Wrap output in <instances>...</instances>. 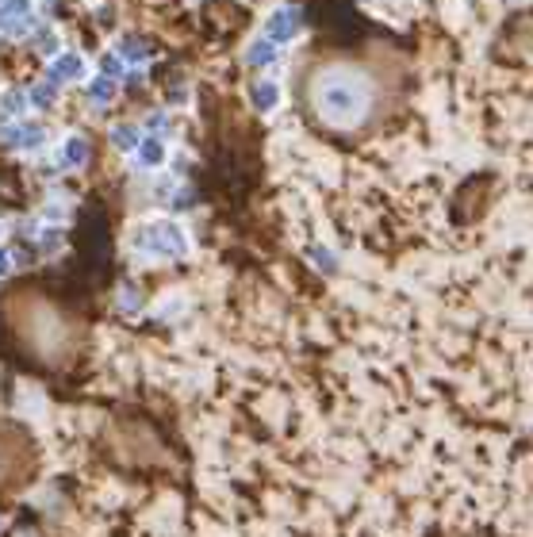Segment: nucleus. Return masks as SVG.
Wrapping results in <instances>:
<instances>
[{"label":"nucleus","instance_id":"f257e3e1","mask_svg":"<svg viewBox=\"0 0 533 537\" xmlns=\"http://www.w3.org/2000/svg\"><path fill=\"white\" fill-rule=\"evenodd\" d=\"M311 107L326 127H338V131H353V127L368 123L376 107V89L368 81L365 69L357 66H323L311 77Z\"/></svg>","mask_w":533,"mask_h":537},{"label":"nucleus","instance_id":"f03ea898","mask_svg":"<svg viewBox=\"0 0 533 537\" xmlns=\"http://www.w3.org/2000/svg\"><path fill=\"white\" fill-rule=\"evenodd\" d=\"M134 249L150 261H173V257L188 254V234L169 219H158V223H146L134 234Z\"/></svg>","mask_w":533,"mask_h":537},{"label":"nucleus","instance_id":"7ed1b4c3","mask_svg":"<svg viewBox=\"0 0 533 537\" xmlns=\"http://www.w3.org/2000/svg\"><path fill=\"white\" fill-rule=\"evenodd\" d=\"M84 157H89V146H84L81 139H69L66 150H62V166L73 169V166H84Z\"/></svg>","mask_w":533,"mask_h":537},{"label":"nucleus","instance_id":"20e7f679","mask_svg":"<svg viewBox=\"0 0 533 537\" xmlns=\"http://www.w3.org/2000/svg\"><path fill=\"white\" fill-rule=\"evenodd\" d=\"M161 161H165V150H161L158 139H150L142 146V166H161Z\"/></svg>","mask_w":533,"mask_h":537},{"label":"nucleus","instance_id":"39448f33","mask_svg":"<svg viewBox=\"0 0 533 537\" xmlns=\"http://www.w3.org/2000/svg\"><path fill=\"white\" fill-rule=\"evenodd\" d=\"M134 139H138L134 127H119V131H111V142H116L119 150H134Z\"/></svg>","mask_w":533,"mask_h":537},{"label":"nucleus","instance_id":"423d86ee","mask_svg":"<svg viewBox=\"0 0 533 537\" xmlns=\"http://www.w3.org/2000/svg\"><path fill=\"white\" fill-rule=\"evenodd\" d=\"M253 100H258V107H273L276 104V89H273V85H258Z\"/></svg>","mask_w":533,"mask_h":537},{"label":"nucleus","instance_id":"0eeeda50","mask_svg":"<svg viewBox=\"0 0 533 537\" xmlns=\"http://www.w3.org/2000/svg\"><path fill=\"white\" fill-rule=\"evenodd\" d=\"M12 269H16V257H12V249L0 246V276H8Z\"/></svg>","mask_w":533,"mask_h":537}]
</instances>
